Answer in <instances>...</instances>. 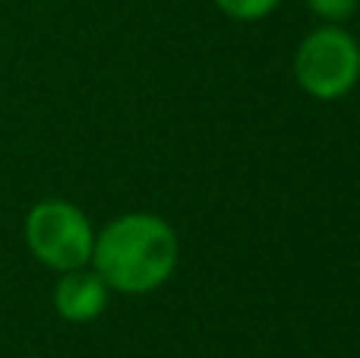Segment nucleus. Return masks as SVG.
<instances>
[{
	"label": "nucleus",
	"mask_w": 360,
	"mask_h": 358,
	"mask_svg": "<svg viewBox=\"0 0 360 358\" xmlns=\"http://www.w3.org/2000/svg\"><path fill=\"white\" fill-rule=\"evenodd\" d=\"M177 257V235L162 216L127 213L95 232L89 264L111 292L149 295L174 276Z\"/></svg>",
	"instance_id": "1"
},
{
	"label": "nucleus",
	"mask_w": 360,
	"mask_h": 358,
	"mask_svg": "<svg viewBox=\"0 0 360 358\" xmlns=\"http://www.w3.org/2000/svg\"><path fill=\"white\" fill-rule=\"evenodd\" d=\"M22 235L32 257L54 273L79 270L92 260L95 228L70 200H38L25 213Z\"/></svg>",
	"instance_id": "2"
},
{
	"label": "nucleus",
	"mask_w": 360,
	"mask_h": 358,
	"mask_svg": "<svg viewBox=\"0 0 360 358\" xmlns=\"http://www.w3.org/2000/svg\"><path fill=\"white\" fill-rule=\"evenodd\" d=\"M294 76L313 99H345L360 80V44L342 25H323L300 42L294 54Z\"/></svg>",
	"instance_id": "3"
},
{
	"label": "nucleus",
	"mask_w": 360,
	"mask_h": 358,
	"mask_svg": "<svg viewBox=\"0 0 360 358\" xmlns=\"http://www.w3.org/2000/svg\"><path fill=\"white\" fill-rule=\"evenodd\" d=\"M108 298H111V289L92 266L60 273L54 285V311L70 323H89L101 317L108 308Z\"/></svg>",
	"instance_id": "4"
},
{
	"label": "nucleus",
	"mask_w": 360,
	"mask_h": 358,
	"mask_svg": "<svg viewBox=\"0 0 360 358\" xmlns=\"http://www.w3.org/2000/svg\"><path fill=\"white\" fill-rule=\"evenodd\" d=\"M218 10L228 13L231 19H240V23H256V19L269 16L281 0H215Z\"/></svg>",
	"instance_id": "5"
},
{
	"label": "nucleus",
	"mask_w": 360,
	"mask_h": 358,
	"mask_svg": "<svg viewBox=\"0 0 360 358\" xmlns=\"http://www.w3.org/2000/svg\"><path fill=\"white\" fill-rule=\"evenodd\" d=\"M357 4L360 0H307V6L319 19H326V23H345V19H351Z\"/></svg>",
	"instance_id": "6"
}]
</instances>
